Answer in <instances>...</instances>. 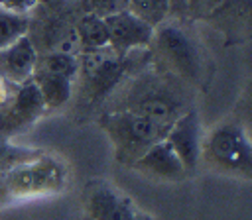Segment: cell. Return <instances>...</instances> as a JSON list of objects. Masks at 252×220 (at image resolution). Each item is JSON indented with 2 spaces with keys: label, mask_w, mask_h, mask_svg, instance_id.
<instances>
[{
  "label": "cell",
  "mask_w": 252,
  "mask_h": 220,
  "mask_svg": "<svg viewBox=\"0 0 252 220\" xmlns=\"http://www.w3.org/2000/svg\"><path fill=\"white\" fill-rule=\"evenodd\" d=\"M154 37L163 59L179 75L187 79H197L201 75V59L197 55V49L181 28L159 24L154 31Z\"/></svg>",
  "instance_id": "obj_5"
},
{
  "label": "cell",
  "mask_w": 252,
  "mask_h": 220,
  "mask_svg": "<svg viewBox=\"0 0 252 220\" xmlns=\"http://www.w3.org/2000/svg\"><path fill=\"white\" fill-rule=\"evenodd\" d=\"M100 126L114 145L116 159L130 167L150 145L161 141L167 132V128L148 120L134 110L104 114L100 118Z\"/></svg>",
  "instance_id": "obj_2"
},
{
  "label": "cell",
  "mask_w": 252,
  "mask_h": 220,
  "mask_svg": "<svg viewBox=\"0 0 252 220\" xmlns=\"http://www.w3.org/2000/svg\"><path fill=\"white\" fill-rule=\"evenodd\" d=\"M169 2H171V0H169Z\"/></svg>",
  "instance_id": "obj_24"
},
{
  "label": "cell",
  "mask_w": 252,
  "mask_h": 220,
  "mask_svg": "<svg viewBox=\"0 0 252 220\" xmlns=\"http://www.w3.org/2000/svg\"><path fill=\"white\" fill-rule=\"evenodd\" d=\"M37 61V49L26 35L0 51V77L10 84H24L33 77Z\"/></svg>",
  "instance_id": "obj_11"
},
{
  "label": "cell",
  "mask_w": 252,
  "mask_h": 220,
  "mask_svg": "<svg viewBox=\"0 0 252 220\" xmlns=\"http://www.w3.org/2000/svg\"><path fill=\"white\" fill-rule=\"evenodd\" d=\"M163 139L175 151L187 173H193L201 161V151H203V130L197 112L189 110L179 114L173 120V124L167 128Z\"/></svg>",
  "instance_id": "obj_6"
},
{
  "label": "cell",
  "mask_w": 252,
  "mask_h": 220,
  "mask_svg": "<svg viewBox=\"0 0 252 220\" xmlns=\"http://www.w3.org/2000/svg\"><path fill=\"white\" fill-rule=\"evenodd\" d=\"M220 173L250 179L252 175V145L246 130L238 122L219 124L203 138L201 159Z\"/></svg>",
  "instance_id": "obj_3"
},
{
  "label": "cell",
  "mask_w": 252,
  "mask_h": 220,
  "mask_svg": "<svg viewBox=\"0 0 252 220\" xmlns=\"http://www.w3.org/2000/svg\"><path fill=\"white\" fill-rule=\"evenodd\" d=\"M37 4L39 0H0V10L18 16H30Z\"/></svg>",
  "instance_id": "obj_19"
},
{
  "label": "cell",
  "mask_w": 252,
  "mask_h": 220,
  "mask_svg": "<svg viewBox=\"0 0 252 220\" xmlns=\"http://www.w3.org/2000/svg\"><path fill=\"white\" fill-rule=\"evenodd\" d=\"M120 73L122 57H118L110 47L79 53V75H83L94 96L106 94L120 79Z\"/></svg>",
  "instance_id": "obj_8"
},
{
  "label": "cell",
  "mask_w": 252,
  "mask_h": 220,
  "mask_svg": "<svg viewBox=\"0 0 252 220\" xmlns=\"http://www.w3.org/2000/svg\"><path fill=\"white\" fill-rule=\"evenodd\" d=\"M220 4H224V6H244V4H248V0H220Z\"/></svg>",
  "instance_id": "obj_22"
},
{
  "label": "cell",
  "mask_w": 252,
  "mask_h": 220,
  "mask_svg": "<svg viewBox=\"0 0 252 220\" xmlns=\"http://www.w3.org/2000/svg\"><path fill=\"white\" fill-rule=\"evenodd\" d=\"M83 206L89 220H132L140 210L126 192L102 179L87 183L83 191Z\"/></svg>",
  "instance_id": "obj_4"
},
{
  "label": "cell",
  "mask_w": 252,
  "mask_h": 220,
  "mask_svg": "<svg viewBox=\"0 0 252 220\" xmlns=\"http://www.w3.org/2000/svg\"><path fill=\"white\" fill-rule=\"evenodd\" d=\"M134 112L146 116L148 120L163 126V128H169L173 124V120L181 114L177 104L173 100H169L167 96H161V94H150V96H144L134 108Z\"/></svg>",
  "instance_id": "obj_14"
},
{
  "label": "cell",
  "mask_w": 252,
  "mask_h": 220,
  "mask_svg": "<svg viewBox=\"0 0 252 220\" xmlns=\"http://www.w3.org/2000/svg\"><path fill=\"white\" fill-rule=\"evenodd\" d=\"M169 0H128V10L148 22L152 28H158L163 24L169 12Z\"/></svg>",
  "instance_id": "obj_17"
},
{
  "label": "cell",
  "mask_w": 252,
  "mask_h": 220,
  "mask_svg": "<svg viewBox=\"0 0 252 220\" xmlns=\"http://www.w3.org/2000/svg\"><path fill=\"white\" fill-rule=\"evenodd\" d=\"M104 24L108 31V45L118 57H124L132 49L146 47L150 41H154L156 28H152L130 10L104 18Z\"/></svg>",
  "instance_id": "obj_7"
},
{
  "label": "cell",
  "mask_w": 252,
  "mask_h": 220,
  "mask_svg": "<svg viewBox=\"0 0 252 220\" xmlns=\"http://www.w3.org/2000/svg\"><path fill=\"white\" fill-rule=\"evenodd\" d=\"M81 4L83 14H94L98 18H108L128 10V0H81Z\"/></svg>",
  "instance_id": "obj_18"
},
{
  "label": "cell",
  "mask_w": 252,
  "mask_h": 220,
  "mask_svg": "<svg viewBox=\"0 0 252 220\" xmlns=\"http://www.w3.org/2000/svg\"><path fill=\"white\" fill-rule=\"evenodd\" d=\"M45 73H53L59 77H65L69 81H75L79 77V55H67V53H57L51 51L47 57L37 61V67Z\"/></svg>",
  "instance_id": "obj_15"
},
{
  "label": "cell",
  "mask_w": 252,
  "mask_h": 220,
  "mask_svg": "<svg viewBox=\"0 0 252 220\" xmlns=\"http://www.w3.org/2000/svg\"><path fill=\"white\" fill-rule=\"evenodd\" d=\"M32 81L35 82V86L41 94L45 110H55L69 102L71 92H73V81L53 75V73H45L41 69H35Z\"/></svg>",
  "instance_id": "obj_12"
},
{
  "label": "cell",
  "mask_w": 252,
  "mask_h": 220,
  "mask_svg": "<svg viewBox=\"0 0 252 220\" xmlns=\"http://www.w3.org/2000/svg\"><path fill=\"white\" fill-rule=\"evenodd\" d=\"M132 220H156V218H154L152 214L144 212V210H138V212H136V216H134Z\"/></svg>",
  "instance_id": "obj_21"
},
{
  "label": "cell",
  "mask_w": 252,
  "mask_h": 220,
  "mask_svg": "<svg viewBox=\"0 0 252 220\" xmlns=\"http://www.w3.org/2000/svg\"><path fill=\"white\" fill-rule=\"evenodd\" d=\"M43 112H45V106H43L41 94L35 82L30 79L28 82L18 84V90H14L10 102L4 106V114L0 118V130L6 134H12L20 128L33 124Z\"/></svg>",
  "instance_id": "obj_9"
},
{
  "label": "cell",
  "mask_w": 252,
  "mask_h": 220,
  "mask_svg": "<svg viewBox=\"0 0 252 220\" xmlns=\"http://www.w3.org/2000/svg\"><path fill=\"white\" fill-rule=\"evenodd\" d=\"M65 187V163L45 153H26L0 173V198L10 202L55 196Z\"/></svg>",
  "instance_id": "obj_1"
},
{
  "label": "cell",
  "mask_w": 252,
  "mask_h": 220,
  "mask_svg": "<svg viewBox=\"0 0 252 220\" xmlns=\"http://www.w3.org/2000/svg\"><path fill=\"white\" fill-rule=\"evenodd\" d=\"M75 31L79 37L81 53L85 51H100L108 49V31L104 18H98L94 14H83L79 22L75 24Z\"/></svg>",
  "instance_id": "obj_13"
},
{
  "label": "cell",
  "mask_w": 252,
  "mask_h": 220,
  "mask_svg": "<svg viewBox=\"0 0 252 220\" xmlns=\"http://www.w3.org/2000/svg\"><path fill=\"white\" fill-rule=\"evenodd\" d=\"M12 94L14 92L10 90V82L0 77V106H6L10 102V98H12Z\"/></svg>",
  "instance_id": "obj_20"
},
{
  "label": "cell",
  "mask_w": 252,
  "mask_h": 220,
  "mask_svg": "<svg viewBox=\"0 0 252 220\" xmlns=\"http://www.w3.org/2000/svg\"><path fill=\"white\" fill-rule=\"evenodd\" d=\"M39 2H45V4H49V6H57V4H63V2H67V0H39Z\"/></svg>",
  "instance_id": "obj_23"
},
{
  "label": "cell",
  "mask_w": 252,
  "mask_h": 220,
  "mask_svg": "<svg viewBox=\"0 0 252 220\" xmlns=\"http://www.w3.org/2000/svg\"><path fill=\"white\" fill-rule=\"evenodd\" d=\"M30 31V16H18L0 10V51L14 41L26 37Z\"/></svg>",
  "instance_id": "obj_16"
},
{
  "label": "cell",
  "mask_w": 252,
  "mask_h": 220,
  "mask_svg": "<svg viewBox=\"0 0 252 220\" xmlns=\"http://www.w3.org/2000/svg\"><path fill=\"white\" fill-rule=\"evenodd\" d=\"M132 169H136L138 173L161 181V183H177L183 181L189 173L183 167V163L179 161V157L175 155V151L167 145L165 139L150 145L132 165Z\"/></svg>",
  "instance_id": "obj_10"
}]
</instances>
